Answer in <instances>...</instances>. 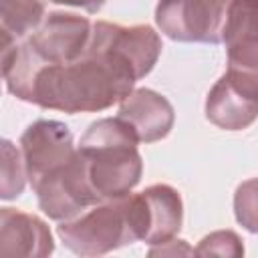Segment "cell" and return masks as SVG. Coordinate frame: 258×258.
<instances>
[{"instance_id": "1", "label": "cell", "mask_w": 258, "mask_h": 258, "mask_svg": "<svg viewBox=\"0 0 258 258\" xmlns=\"http://www.w3.org/2000/svg\"><path fill=\"white\" fill-rule=\"evenodd\" d=\"M8 93L24 103L62 113H97L121 103L135 87L131 69L95 34L83 56L64 64H46L26 40L2 52Z\"/></svg>"}, {"instance_id": "2", "label": "cell", "mask_w": 258, "mask_h": 258, "mask_svg": "<svg viewBox=\"0 0 258 258\" xmlns=\"http://www.w3.org/2000/svg\"><path fill=\"white\" fill-rule=\"evenodd\" d=\"M139 139L119 117L97 119L79 141L87 175L97 198L117 200L133 191L143 175Z\"/></svg>"}, {"instance_id": "3", "label": "cell", "mask_w": 258, "mask_h": 258, "mask_svg": "<svg viewBox=\"0 0 258 258\" xmlns=\"http://www.w3.org/2000/svg\"><path fill=\"white\" fill-rule=\"evenodd\" d=\"M129 196L103 200L79 216L58 222L60 242L79 256H101L137 242L139 232Z\"/></svg>"}, {"instance_id": "4", "label": "cell", "mask_w": 258, "mask_h": 258, "mask_svg": "<svg viewBox=\"0 0 258 258\" xmlns=\"http://www.w3.org/2000/svg\"><path fill=\"white\" fill-rule=\"evenodd\" d=\"M232 0H159L155 24L171 40L220 44Z\"/></svg>"}, {"instance_id": "5", "label": "cell", "mask_w": 258, "mask_h": 258, "mask_svg": "<svg viewBox=\"0 0 258 258\" xmlns=\"http://www.w3.org/2000/svg\"><path fill=\"white\" fill-rule=\"evenodd\" d=\"M32 189L36 194L38 208L54 222L71 220L101 202L91 187L79 147L69 163L42 177L36 185H32Z\"/></svg>"}, {"instance_id": "6", "label": "cell", "mask_w": 258, "mask_h": 258, "mask_svg": "<svg viewBox=\"0 0 258 258\" xmlns=\"http://www.w3.org/2000/svg\"><path fill=\"white\" fill-rule=\"evenodd\" d=\"M93 34V22L75 12H48L42 24L26 38V44L46 64H64L85 54Z\"/></svg>"}, {"instance_id": "7", "label": "cell", "mask_w": 258, "mask_h": 258, "mask_svg": "<svg viewBox=\"0 0 258 258\" xmlns=\"http://www.w3.org/2000/svg\"><path fill=\"white\" fill-rule=\"evenodd\" d=\"M20 151L24 157L28 183L32 187L42 177L69 163L77 153V145L71 129L62 121L38 119L20 135Z\"/></svg>"}, {"instance_id": "8", "label": "cell", "mask_w": 258, "mask_h": 258, "mask_svg": "<svg viewBox=\"0 0 258 258\" xmlns=\"http://www.w3.org/2000/svg\"><path fill=\"white\" fill-rule=\"evenodd\" d=\"M206 117L224 131L248 129L258 119V83L226 69L206 97Z\"/></svg>"}, {"instance_id": "9", "label": "cell", "mask_w": 258, "mask_h": 258, "mask_svg": "<svg viewBox=\"0 0 258 258\" xmlns=\"http://www.w3.org/2000/svg\"><path fill=\"white\" fill-rule=\"evenodd\" d=\"M131 208L139 230V240L163 244L177 236L183 224V202L175 187L155 183L131 196Z\"/></svg>"}, {"instance_id": "10", "label": "cell", "mask_w": 258, "mask_h": 258, "mask_svg": "<svg viewBox=\"0 0 258 258\" xmlns=\"http://www.w3.org/2000/svg\"><path fill=\"white\" fill-rule=\"evenodd\" d=\"M222 42L228 54V71L258 83V0H232Z\"/></svg>"}, {"instance_id": "11", "label": "cell", "mask_w": 258, "mask_h": 258, "mask_svg": "<svg viewBox=\"0 0 258 258\" xmlns=\"http://www.w3.org/2000/svg\"><path fill=\"white\" fill-rule=\"evenodd\" d=\"M93 28L109 44V48L133 71L135 79H143L153 71L161 56V36L149 24L123 26L107 20L93 22Z\"/></svg>"}, {"instance_id": "12", "label": "cell", "mask_w": 258, "mask_h": 258, "mask_svg": "<svg viewBox=\"0 0 258 258\" xmlns=\"http://www.w3.org/2000/svg\"><path fill=\"white\" fill-rule=\"evenodd\" d=\"M117 117L133 129L139 143H155L165 139L173 129L175 111L167 97L153 89L141 87L133 89L119 103Z\"/></svg>"}, {"instance_id": "13", "label": "cell", "mask_w": 258, "mask_h": 258, "mask_svg": "<svg viewBox=\"0 0 258 258\" xmlns=\"http://www.w3.org/2000/svg\"><path fill=\"white\" fill-rule=\"evenodd\" d=\"M54 252V240L44 220L14 208L0 210V254L44 258Z\"/></svg>"}, {"instance_id": "14", "label": "cell", "mask_w": 258, "mask_h": 258, "mask_svg": "<svg viewBox=\"0 0 258 258\" xmlns=\"http://www.w3.org/2000/svg\"><path fill=\"white\" fill-rule=\"evenodd\" d=\"M2 36L16 42L26 40L46 18L42 0H0Z\"/></svg>"}, {"instance_id": "15", "label": "cell", "mask_w": 258, "mask_h": 258, "mask_svg": "<svg viewBox=\"0 0 258 258\" xmlns=\"http://www.w3.org/2000/svg\"><path fill=\"white\" fill-rule=\"evenodd\" d=\"M0 198L16 200L28 181L22 151L8 139L2 141V171H0Z\"/></svg>"}, {"instance_id": "16", "label": "cell", "mask_w": 258, "mask_h": 258, "mask_svg": "<svg viewBox=\"0 0 258 258\" xmlns=\"http://www.w3.org/2000/svg\"><path fill=\"white\" fill-rule=\"evenodd\" d=\"M234 216L244 230L258 234V177H250L236 187Z\"/></svg>"}, {"instance_id": "17", "label": "cell", "mask_w": 258, "mask_h": 258, "mask_svg": "<svg viewBox=\"0 0 258 258\" xmlns=\"http://www.w3.org/2000/svg\"><path fill=\"white\" fill-rule=\"evenodd\" d=\"M194 252L200 256H234V258H238L244 254V244L236 232L218 230V232L204 236Z\"/></svg>"}, {"instance_id": "18", "label": "cell", "mask_w": 258, "mask_h": 258, "mask_svg": "<svg viewBox=\"0 0 258 258\" xmlns=\"http://www.w3.org/2000/svg\"><path fill=\"white\" fill-rule=\"evenodd\" d=\"M163 254H196L194 248H189L183 240H167L163 244H153V248L149 250V256H163Z\"/></svg>"}, {"instance_id": "19", "label": "cell", "mask_w": 258, "mask_h": 258, "mask_svg": "<svg viewBox=\"0 0 258 258\" xmlns=\"http://www.w3.org/2000/svg\"><path fill=\"white\" fill-rule=\"evenodd\" d=\"M48 2H52V4H62V6L83 8V10L91 12V14H95V12H99V10L105 6L107 0H48Z\"/></svg>"}]
</instances>
